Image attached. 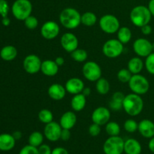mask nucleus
Segmentation results:
<instances>
[{
    "label": "nucleus",
    "instance_id": "nucleus-27",
    "mask_svg": "<svg viewBox=\"0 0 154 154\" xmlns=\"http://www.w3.org/2000/svg\"><path fill=\"white\" fill-rule=\"evenodd\" d=\"M117 32V39L121 43L124 44L129 43L132 39V31L129 27L123 26L120 27L118 29Z\"/></svg>",
    "mask_w": 154,
    "mask_h": 154
},
{
    "label": "nucleus",
    "instance_id": "nucleus-39",
    "mask_svg": "<svg viewBox=\"0 0 154 154\" xmlns=\"http://www.w3.org/2000/svg\"><path fill=\"white\" fill-rule=\"evenodd\" d=\"M19 154H39L38 147H33V146L28 144V145L24 146L20 150Z\"/></svg>",
    "mask_w": 154,
    "mask_h": 154
},
{
    "label": "nucleus",
    "instance_id": "nucleus-28",
    "mask_svg": "<svg viewBox=\"0 0 154 154\" xmlns=\"http://www.w3.org/2000/svg\"><path fill=\"white\" fill-rule=\"evenodd\" d=\"M44 136L45 135L42 132H38V131H34L30 134L29 137V144L33 146V147H38L39 146L43 144Z\"/></svg>",
    "mask_w": 154,
    "mask_h": 154
},
{
    "label": "nucleus",
    "instance_id": "nucleus-9",
    "mask_svg": "<svg viewBox=\"0 0 154 154\" xmlns=\"http://www.w3.org/2000/svg\"><path fill=\"white\" fill-rule=\"evenodd\" d=\"M84 78L90 81L96 82L102 78V69L98 63L93 61L87 62L82 68Z\"/></svg>",
    "mask_w": 154,
    "mask_h": 154
},
{
    "label": "nucleus",
    "instance_id": "nucleus-18",
    "mask_svg": "<svg viewBox=\"0 0 154 154\" xmlns=\"http://www.w3.org/2000/svg\"><path fill=\"white\" fill-rule=\"evenodd\" d=\"M48 93L51 99L55 101H60L66 96V90L61 84H53L48 88Z\"/></svg>",
    "mask_w": 154,
    "mask_h": 154
},
{
    "label": "nucleus",
    "instance_id": "nucleus-22",
    "mask_svg": "<svg viewBox=\"0 0 154 154\" xmlns=\"http://www.w3.org/2000/svg\"><path fill=\"white\" fill-rule=\"evenodd\" d=\"M142 147L138 140L129 138L124 142V153L126 154H141Z\"/></svg>",
    "mask_w": 154,
    "mask_h": 154
},
{
    "label": "nucleus",
    "instance_id": "nucleus-34",
    "mask_svg": "<svg viewBox=\"0 0 154 154\" xmlns=\"http://www.w3.org/2000/svg\"><path fill=\"white\" fill-rule=\"evenodd\" d=\"M132 76V74L131 73L130 71L128 69H122L117 73V79L119 80V81H120L121 83H129V81H130L131 78Z\"/></svg>",
    "mask_w": 154,
    "mask_h": 154
},
{
    "label": "nucleus",
    "instance_id": "nucleus-47",
    "mask_svg": "<svg viewBox=\"0 0 154 154\" xmlns=\"http://www.w3.org/2000/svg\"><path fill=\"white\" fill-rule=\"evenodd\" d=\"M148 147L149 150L152 152V153H154V136L153 138H150V141L148 143Z\"/></svg>",
    "mask_w": 154,
    "mask_h": 154
},
{
    "label": "nucleus",
    "instance_id": "nucleus-20",
    "mask_svg": "<svg viewBox=\"0 0 154 154\" xmlns=\"http://www.w3.org/2000/svg\"><path fill=\"white\" fill-rule=\"evenodd\" d=\"M16 139L13 135L8 133L0 134V150L9 151L14 147Z\"/></svg>",
    "mask_w": 154,
    "mask_h": 154
},
{
    "label": "nucleus",
    "instance_id": "nucleus-4",
    "mask_svg": "<svg viewBox=\"0 0 154 154\" xmlns=\"http://www.w3.org/2000/svg\"><path fill=\"white\" fill-rule=\"evenodd\" d=\"M32 11V5L29 0H15L11 6V12L18 20H24Z\"/></svg>",
    "mask_w": 154,
    "mask_h": 154
},
{
    "label": "nucleus",
    "instance_id": "nucleus-26",
    "mask_svg": "<svg viewBox=\"0 0 154 154\" xmlns=\"http://www.w3.org/2000/svg\"><path fill=\"white\" fill-rule=\"evenodd\" d=\"M125 96L121 92H116L113 94L110 101V107L114 111H119L123 108V102Z\"/></svg>",
    "mask_w": 154,
    "mask_h": 154
},
{
    "label": "nucleus",
    "instance_id": "nucleus-8",
    "mask_svg": "<svg viewBox=\"0 0 154 154\" xmlns=\"http://www.w3.org/2000/svg\"><path fill=\"white\" fill-rule=\"evenodd\" d=\"M123 51V44L118 39H109L104 44L102 52L108 58H117L122 54Z\"/></svg>",
    "mask_w": 154,
    "mask_h": 154
},
{
    "label": "nucleus",
    "instance_id": "nucleus-25",
    "mask_svg": "<svg viewBox=\"0 0 154 154\" xmlns=\"http://www.w3.org/2000/svg\"><path fill=\"white\" fill-rule=\"evenodd\" d=\"M144 68V63L140 57H135L130 59L128 63V69L132 75L140 74Z\"/></svg>",
    "mask_w": 154,
    "mask_h": 154
},
{
    "label": "nucleus",
    "instance_id": "nucleus-3",
    "mask_svg": "<svg viewBox=\"0 0 154 154\" xmlns=\"http://www.w3.org/2000/svg\"><path fill=\"white\" fill-rule=\"evenodd\" d=\"M129 17L135 26L141 28L143 26L149 24L151 20L152 14L147 7L144 5H137L132 9Z\"/></svg>",
    "mask_w": 154,
    "mask_h": 154
},
{
    "label": "nucleus",
    "instance_id": "nucleus-16",
    "mask_svg": "<svg viewBox=\"0 0 154 154\" xmlns=\"http://www.w3.org/2000/svg\"><path fill=\"white\" fill-rule=\"evenodd\" d=\"M84 82L81 79L78 78H72L68 80L65 85L66 92L72 95H76L82 93L84 89Z\"/></svg>",
    "mask_w": 154,
    "mask_h": 154
},
{
    "label": "nucleus",
    "instance_id": "nucleus-51",
    "mask_svg": "<svg viewBox=\"0 0 154 154\" xmlns=\"http://www.w3.org/2000/svg\"><path fill=\"white\" fill-rule=\"evenodd\" d=\"M152 48H153V52H154V42L152 43Z\"/></svg>",
    "mask_w": 154,
    "mask_h": 154
},
{
    "label": "nucleus",
    "instance_id": "nucleus-12",
    "mask_svg": "<svg viewBox=\"0 0 154 154\" xmlns=\"http://www.w3.org/2000/svg\"><path fill=\"white\" fill-rule=\"evenodd\" d=\"M60 32V26L55 21L49 20L45 22L41 29V35L47 40H52L59 35Z\"/></svg>",
    "mask_w": 154,
    "mask_h": 154
},
{
    "label": "nucleus",
    "instance_id": "nucleus-19",
    "mask_svg": "<svg viewBox=\"0 0 154 154\" xmlns=\"http://www.w3.org/2000/svg\"><path fill=\"white\" fill-rule=\"evenodd\" d=\"M77 123V116L73 111H66L62 115L60 124L63 129H72Z\"/></svg>",
    "mask_w": 154,
    "mask_h": 154
},
{
    "label": "nucleus",
    "instance_id": "nucleus-13",
    "mask_svg": "<svg viewBox=\"0 0 154 154\" xmlns=\"http://www.w3.org/2000/svg\"><path fill=\"white\" fill-rule=\"evenodd\" d=\"M62 129L63 128L61 127L60 123L52 121L48 124H45L44 129V135L48 141L52 142L57 141L60 139Z\"/></svg>",
    "mask_w": 154,
    "mask_h": 154
},
{
    "label": "nucleus",
    "instance_id": "nucleus-17",
    "mask_svg": "<svg viewBox=\"0 0 154 154\" xmlns=\"http://www.w3.org/2000/svg\"><path fill=\"white\" fill-rule=\"evenodd\" d=\"M138 130L141 136L144 138H153L154 136V123L148 119L142 120L138 123Z\"/></svg>",
    "mask_w": 154,
    "mask_h": 154
},
{
    "label": "nucleus",
    "instance_id": "nucleus-6",
    "mask_svg": "<svg viewBox=\"0 0 154 154\" xmlns=\"http://www.w3.org/2000/svg\"><path fill=\"white\" fill-rule=\"evenodd\" d=\"M125 141L120 137L110 136L103 144V151L105 154H122L124 153Z\"/></svg>",
    "mask_w": 154,
    "mask_h": 154
},
{
    "label": "nucleus",
    "instance_id": "nucleus-7",
    "mask_svg": "<svg viewBox=\"0 0 154 154\" xmlns=\"http://www.w3.org/2000/svg\"><path fill=\"white\" fill-rule=\"evenodd\" d=\"M100 29L107 34H114L120 28L118 18L113 14L103 15L99 20Z\"/></svg>",
    "mask_w": 154,
    "mask_h": 154
},
{
    "label": "nucleus",
    "instance_id": "nucleus-41",
    "mask_svg": "<svg viewBox=\"0 0 154 154\" xmlns=\"http://www.w3.org/2000/svg\"><path fill=\"white\" fill-rule=\"evenodd\" d=\"M38 150L39 154H51L52 153L51 147L46 144H42V145L39 146L38 147Z\"/></svg>",
    "mask_w": 154,
    "mask_h": 154
},
{
    "label": "nucleus",
    "instance_id": "nucleus-14",
    "mask_svg": "<svg viewBox=\"0 0 154 154\" xmlns=\"http://www.w3.org/2000/svg\"><path fill=\"white\" fill-rule=\"evenodd\" d=\"M111 118V112L105 107H98L93 111L92 114L93 123H96L99 126L106 125Z\"/></svg>",
    "mask_w": 154,
    "mask_h": 154
},
{
    "label": "nucleus",
    "instance_id": "nucleus-10",
    "mask_svg": "<svg viewBox=\"0 0 154 154\" xmlns=\"http://www.w3.org/2000/svg\"><path fill=\"white\" fill-rule=\"evenodd\" d=\"M42 60L35 54H29L26 56L23 62V66L26 72L30 75H34L41 71L42 67Z\"/></svg>",
    "mask_w": 154,
    "mask_h": 154
},
{
    "label": "nucleus",
    "instance_id": "nucleus-49",
    "mask_svg": "<svg viewBox=\"0 0 154 154\" xmlns=\"http://www.w3.org/2000/svg\"><path fill=\"white\" fill-rule=\"evenodd\" d=\"M82 93L87 97V96H90V93H91V90H90V88H89V87H84V89L82 91Z\"/></svg>",
    "mask_w": 154,
    "mask_h": 154
},
{
    "label": "nucleus",
    "instance_id": "nucleus-21",
    "mask_svg": "<svg viewBox=\"0 0 154 154\" xmlns=\"http://www.w3.org/2000/svg\"><path fill=\"white\" fill-rule=\"evenodd\" d=\"M41 72L46 76L53 77L58 73L59 66L54 60H45L42 63Z\"/></svg>",
    "mask_w": 154,
    "mask_h": 154
},
{
    "label": "nucleus",
    "instance_id": "nucleus-29",
    "mask_svg": "<svg viewBox=\"0 0 154 154\" xmlns=\"http://www.w3.org/2000/svg\"><path fill=\"white\" fill-rule=\"evenodd\" d=\"M97 21V17L93 12L87 11L81 15V23L86 26H93Z\"/></svg>",
    "mask_w": 154,
    "mask_h": 154
},
{
    "label": "nucleus",
    "instance_id": "nucleus-15",
    "mask_svg": "<svg viewBox=\"0 0 154 154\" xmlns=\"http://www.w3.org/2000/svg\"><path fill=\"white\" fill-rule=\"evenodd\" d=\"M60 44L63 49L69 53H72L78 48V39L75 35L72 32H66L62 35Z\"/></svg>",
    "mask_w": 154,
    "mask_h": 154
},
{
    "label": "nucleus",
    "instance_id": "nucleus-24",
    "mask_svg": "<svg viewBox=\"0 0 154 154\" xmlns=\"http://www.w3.org/2000/svg\"><path fill=\"white\" fill-rule=\"evenodd\" d=\"M17 56V50L13 45H6L0 51V57L5 61H12Z\"/></svg>",
    "mask_w": 154,
    "mask_h": 154
},
{
    "label": "nucleus",
    "instance_id": "nucleus-23",
    "mask_svg": "<svg viewBox=\"0 0 154 154\" xmlns=\"http://www.w3.org/2000/svg\"><path fill=\"white\" fill-rule=\"evenodd\" d=\"M86 103H87V97L81 93L74 95L71 100V106L75 111H81L85 108Z\"/></svg>",
    "mask_w": 154,
    "mask_h": 154
},
{
    "label": "nucleus",
    "instance_id": "nucleus-31",
    "mask_svg": "<svg viewBox=\"0 0 154 154\" xmlns=\"http://www.w3.org/2000/svg\"><path fill=\"white\" fill-rule=\"evenodd\" d=\"M105 131L109 136H117L120 133V125L116 122H108L105 125Z\"/></svg>",
    "mask_w": 154,
    "mask_h": 154
},
{
    "label": "nucleus",
    "instance_id": "nucleus-1",
    "mask_svg": "<svg viewBox=\"0 0 154 154\" xmlns=\"http://www.w3.org/2000/svg\"><path fill=\"white\" fill-rule=\"evenodd\" d=\"M123 108L127 114L135 117L140 114L144 108V101L140 95L130 93L125 96Z\"/></svg>",
    "mask_w": 154,
    "mask_h": 154
},
{
    "label": "nucleus",
    "instance_id": "nucleus-33",
    "mask_svg": "<svg viewBox=\"0 0 154 154\" xmlns=\"http://www.w3.org/2000/svg\"><path fill=\"white\" fill-rule=\"evenodd\" d=\"M38 117V120L42 123H45V124H48V123L53 121L54 115H53V113L50 110L42 109L39 111Z\"/></svg>",
    "mask_w": 154,
    "mask_h": 154
},
{
    "label": "nucleus",
    "instance_id": "nucleus-36",
    "mask_svg": "<svg viewBox=\"0 0 154 154\" xmlns=\"http://www.w3.org/2000/svg\"><path fill=\"white\" fill-rule=\"evenodd\" d=\"M24 25L28 29L33 30L36 29L38 26V20L35 17L30 15L28 17L24 20Z\"/></svg>",
    "mask_w": 154,
    "mask_h": 154
},
{
    "label": "nucleus",
    "instance_id": "nucleus-37",
    "mask_svg": "<svg viewBox=\"0 0 154 154\" xmlns=\"http://www.w3.org/2000/svg\"><path fill=\"white\" fill-rule=\"evenodd\" d=\"M144 65H145V68L147 72L154 75V52L146 57Z\"/></svg>",
    "mask_w": 154,
    "mask_h": 154
},
{
    "label": "nucleus",
    "instance_id": "nucleus-35",
    "mask_svg": "<svg viewBox=\"0 0 154 154\" xmlns=\"http://www.w3.org/2000/svg\"><path fill=\"white\" fill-rule=\"evenodd\" d=\"M123 127H124V129L127 132L134 133V132L138 130V123L135 120H132V119H129V120L125 121L124 124H123Z\"/></svg>",
    "mask_w": 154,
    "mask_h": 154
},
{
    "label": "nucleus",
    "instance_id": "nucleus-40",
    "mask_svg": "<svg viewBox=\"0 0 154 154\" xmlns=\"http://www.w3.org/2000/svg\"><path fill=\"white\" fill-rule=\"evenodd\" d=\"M89 134L93 137H96L100 134L101 132V126L93 123L89 127L88 129Z\"/></svg>",
    "mask_w": 154,
    "mask_h": 154
},
{
    "label": "nucleus",
    "instance_id": "nucleus-32",
    "mask_svg": "<svg viewBox=\"0 0 154 154\" xmlns=\"http://www.w3.org/2000/svg\"><path fill=\"white\" fill-rule=\"evenodd\" d=\"M71 57L75 61L78 62V63H83L87 60L88 54L85 50L77 48L76 50L71 53Z\"/></svg>",
    "mask_w": 154,
    "mask_h": 154
},
{
    "label": "nucleus",
    "instance_id": "nucleus-48",
    "mask_svg": "<svg viewBox=\"0 0 154 154\" xmlns=\"http://www.w3.org/2000/svg\"><path fill=\"white\" fill-rule=\"evenodd\" d=\"M2 23L3 26H8L11 23V20L8 17H2Z\"/></svg>",
    "mask_w": 154,
    "mask_h": 154
},
{
    "label": "nucleus",
    "instance_id": "nucleus-5",
    "mask_svg": "<svg viewBox=\"0 0 154 154\" xmlns=\"http://www.w3.org/2000/svg\"><path fill=\"white\" fill-rule=\"evenodd\" d=\"M128 84L132 93L140 96L147 93L150 89V83L148 80L140 74L132 75Z\"/></svg>",
    "mask_w": 154,
    "mask_h": 154
},
{
    "label": "nucleus",
    "instance_id": "nucleus-44",
    "mask_svg": "<svg viewBox=\"0 0 154 154\" xmlns=\"http://www.w3.org/2000/svg\"><path fill=\"white\" fill-rule=\"evenodd\" d=\"M51 154H69V151L66 150L64 147H55L54 150H52V153Z\"/></svg>",
    "mask_w": 154,
    "mask_h": 154
},
{
    "label": "nucleus",
    "instance_id": "nucleus-2",
    "mask_svg": "<svg viewBox=\"0 0 154 154\" xmlns=\"http://www.w3.org/2000/svg\"><path fill=\"white\" fill-rule=\"evenodd\" d=\"M60 22L66 29H75L81 23V14L74 8H66L60 13Z\"/></svg>",
    "mask_w": 154,
    "mask_h": 154
},
{
    "label": "nucleus",
    "instance_id": "nucleus-42",
    "mask_svg": "<svg viewBox=\"0 0 154 154\" xmlns=\"http://www.w3.org/2000/svg\"><path fill=\"white\" fill-rule=\"evenodd\" d=\"M71 134L70 129H62L61 132V136H60V139H62L63 141H69L71 138Z\"/></svg>",
    "mask_w": 154,
    "mask_h": 154
},
{
    "label": "nucleus",
    "instance_id": "nucleus-30",
    "mask_svg": "<svg viewBox=\"0 0 154 154\" xmlns=\"http://www.w3.org/2000/svg\"><path fill=\"white\" fill-rule=\"evenodd\" d=\"M96 89L101 95H105L109 92L110 84L105 78H100L96 83Z\"/></svg>",
    "mask_w": 154,
    "mask_h": 154
},
{
    "label": "nucleus",
    "instance_id": "nucleus-11",
    "mask_svg": "<svg viewBox=\"0 0 154 154\" xmlns=\"http://www.w3.org/2000/svg\"><path fill=\"white\" fill-rule=\"evenodd\" d=\"M134 52L140 57H147L153 53L152 43L147 39L140 38L133 43Z\"/></svg>",
    "mask_w": 154,
    "mask_h": 154
},
{
    "label": "nucleus",
    "instance_id": "nucleus-45",
    "mask_svg": "<svg viewBox=\"0 0 154 154\" xmlns=\"http://www.w3.org/2000/svg\"><path fill=\"white\" fill-rule=\"evenodd\" d=\"M55 61V63H57V66H59V67H60V66H63L65 63V60L63 57H57V58H56V60H54Z\"/></svg>",
    "mask_w": 154,
    "mask_h": 154
},
{
    "label": "nucleus",
    "instance_id": "nucleus-50",
    "mask_svg": "<svg viewBox=\"0 0 154 154\" xmlns=\"http://www.w3.org/2000/svg\"><path fill=\"white\" fill-rule=\"evenodd\" d=\"M13 136L14 137V138L16 140H19L20 139L21 137H22V133H21L20 132H19V131H17V132H14Z\"/></svg>",
    "mask_w": 154,
    "mask_h": 154
},
{
    "label": "nucleus",
    "instance_id": "nucleus-46",
    "mask_svg": "<svg viewBox=\"0 0 154 154\" xmlns=\"http://www.w3.org/2000/svg\"><path fill=\"white\" fill-rule=\"evenodd\" d=\"M147 8L151 13L152 16L154 17V0H150Z\"/></svg>",
    "mask_w": 154,
    "mask_h": 154
},
{
    "label": "nucleus",
    "instance_id": "nucleus-38",
    "mask_svg": "<svg viewBox=\"0 0 154 154\" xmlns=\"http://www.w3.org/2000/svg\"><path fill=\"white\" fill-rule=\"evenodd\" d=\"M9 12V5L6 0H0V15L2 17H8Z\"/></svg>",
    "mask_w": 154,
    "mask_h": 154
},
{
    "label": "nucleus",
    "instance_id": "nucleus-43",
    "mask_svg": "<svg viewBox=\"0 0 154 154\" xmlns=\"http://www.w3.org/2000/svg\"><path fill=\"white\" fill-rule=\"evenodd\" d=\"M141 33L145 35H148L151 34L152 32L151 26L149 25V24L143 26L141 27Z\"/></svg>",
    "mask_w": 154,
    "mask_h": 154
}]
</instances>
